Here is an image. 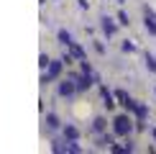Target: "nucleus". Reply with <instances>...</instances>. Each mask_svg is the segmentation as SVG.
<instances>
[{
    "label": "nucleus",
    "mask_w": 156,
    "mask_h": 154,
    "mask_svg": "<svg viewBox=\"0 0 156 154\" xmlns=\"http://www.w3.org/2000/svg\"><path fill=\"white\" fill-rule=\"evenodd\" d=\"M128 131H131V121H128L126 116H118V118H115V134H118V136H126Z\"/></svg>",
    "instance_id": "obj_1"
},
{
    "label": "nucleus",
    "mask_w": 156,
    "mask_h": 154,
    "mask_svg": "<svg viewBox=\"0 0 156 154\" xmlns=\"http://www.w3.org/2000/svg\"><path fill=\"white\" fill-rule=\"evenodd\" d=\"M146 28L151 31V34H156V16L151 8H146Z\"/></svg>",
    "instance_id": "obj_2"
},
{
    "label": "nucleus",
    "mask_w": 156,
    "mask_h": 154,
    "mask_svg": "<svg viewBox=\"0 0 156 154\" xmlns=\"http://www.w3.org/2000/svg\"><path fill=\"white\" fill-rule=\"evenodd\" d=\"M59 72H62V62H49V75H46L49 80H54Z\"/></svg>",
    "instance_id": "obj_3"
},
{
    "label": "nucleus",
    "mask_w": 156,
    "mask_h": 154,
    "mask_svg": "<svg viewBox=\"0 0 156 154\" xmlns=\"http://www.w3.org/2000/svg\"><path fill=\"white\" fill-rule=\"evenodd\" d=\"M102 98H105V105H108V108H113V105H115V103H113V95L108 93V87H102Z\"/></svg>",
    "instance_id": "obj_4"
},
{
    "label": "nucleus",
    "mask_w": 156,
    "mask_h": 154,
    "mask_svg": "<svg viewBox=\"0 0 156 154\" xmlns=\"http://www.w3.org/2000/svg\"><path fill=\"white\" fill-rule=\"evenodd\" d=\"M59 93H62V95H69V93H74V85H69V82H64V85L59 87Z\"/></svg>",
    "instance_id": "obj_5"
},
{
    "label": "nucleus",
    "mask_w": 156,
    "mask_h": 154,
    "mask_svg": "<svg viewBox=\"0 0 156 154\" xmlns=\"http://www.w3.org/2000/svg\"><path fill=\"white\" fill-rule=\"evenodd\" d=\"M59 38H62L64 44H67V46H69V44H72V36H69L67 31H59Z\"/></svg>",
    "instance_id": "obj_6"
},
{
    "label": "nucleus",
    "mask_w": 156,
    "mask_h": 154,
    "mask_svg": "<svg viewBox=\"0 0 156 154\" xmlns=\"http://www.w3.org/2000/svg\"><path fill=\"white\" fill-rule=\"evenodd\" d=\"M69 49H72V54H74V57H82V54H84V51H82L80 46H77V44H74V41H72V44H69Z\"/></svg>",
    "instance_id": "obj_7"
},
{
    "label": "nucleus",
    "mask_w": 156,
    "mask_h": 154,
    "mask_svg": "<svg viewBox=\"0 0 156 154\" xmlns=\"http://www.w3.org/2000/svg\"><path fill=\"white\" fill-rule=\"evenodd\" d=\"M102 28H105V31H108V34H113V31H115V26H113V23H110V21H108V18H105V23H102Z\"/></svg>",
    "instance_id": "obj_8"
},
{
    "label": "nucleus",
    "mask_w": 156,
    "mask_h": 154,
    "mask_svg": "<svg viewBox=\"0 0 156 154\" xmlns=\"http://www.w3.org/2000/svg\"><path fill=\"white\" fill-rule=\"evenodd\" d=\"M146 62H148V67H151V69H154V72H156V59H154V57H151V54H148V57H146Z\"/></svg>",
    "instance_id": "obj_9"
},
{
    "label": "nucleus",
    "mask_w": 156,
    "mask_h": 154,
    "mask_svg": "<svg viewBox=\"0 0 156 154\" xmlns=\"http://www.w3.org/2000/svg\"><path fill=\"white\" fill-rule=\"evenodd\" d=\"M95 128H97V131H102V128H105V121L97 118V121H95Z\"/></svg>",
    "instance_id": "obj_10"
},
{
    "label": "nucleus",
    "mask_w": 156,
    "mask_h": 154,
    "mask_svg": "<svg viewBox=\"0 0 156 154\" xmlns=\"http://www.w3.org/2000/svg\"><path fill=\"white\" fill-rule=\"evenodd\" d=\"M154 136H156V131H154Z\"/></svg>",
    "instance_id": "obj_11"
}]
</instances>
